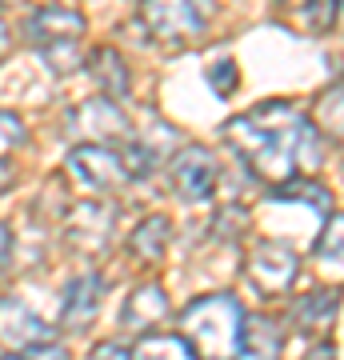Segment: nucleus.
<instances>
[{
	"mask_svg": "<svg viewBox=\"0 0 344 360\" xmlns=\"http://www.w3.org/2000/svg\"><path fill=\"white\" fill-rule=\"evenodd\" d=\"M168 240H172V220L165 212H153V217H144L132 236H128V257L141 260V264H160L168 252Z\"/></svg>",
	"mask_w": 344,
	"mask_h": 360,
	"instance_id": "14",
	"label": "nucleus"
},
{
	"mask_svg": "<svg viewBox=\"0 0 344 360\" xmlns=\"http://www.w3.org/2000/svg\"><path fill=\"white\" fill-rule=\"evenodd\" d=\"M244 232H248V212L241 205L220 208L217 220H212V240H220V245H236Z\"/></svg>",
	"mask_w": 344,
	"mask_h": 360,
	"instance_id": "22",
	"label": "nucleus"
},
{
	"mask_svg": "<svg viewBox=\"0 0 344 360\" xmlns=\"http://www.w3.org/2000/svg\"><path fill=\"white\" fill-rule=\"evenodd\" d=\"M244 272L265 296H281L300 276V257L284 240H256L244 257Z\"/></svg>",
	"mask_w": 344,
	"mask_h": 360,
	"instance_id": "4",
	"label": "nucleus"
},
{
	"mask_svg": "<svg viewBox=\"0 0 344 360\" xmlns=\"http://www.w3.org/2000/svg\"><path fill=\"white\" fill-rule=\"evenodd\" d=\"M236 80H241V72L232 65V56H220L217 65H208V84H212L217 96H232L236 92Z\"/></svg>",
	"mask_w": 344,
	"mask_h": 360,
	"instance_id": "25",
	"label": "nucleus"
},
{
	"mask_svg": "<svg viewBox=\"0 0 344 360\" xmlns=\"http://www.w3.org/2000/svg\"><path fill=\"white\" fill-rule=\"evenodd\" d=\"M44 340H56L52 324L40 321L25 300L4 296V300H0V348H4V352H25V348L44 345Z\"/></svg>",
	"mask_w": 344,
	"mask_h": 360,
	"instance_id": "10",
	"label": "nucleus"
},
{
	"mask_svg": "<svg viewBox=\"0 0 344 360\" xmlns=\"http://www.w3.org/2000/svg\"><path fill=\"white\" fill-rule=\"evenodd\" d=\"M340 101H344L340 84H332L329 92H320L317 112H312V120H317V129L324 132V136H329L332 144H340Z\"/></svg>",
	"mask_w": 344,
	"mask_h": 360,
	"instance_id": "21",
	"label": "nucleus"
},
{
	"mask_svg": "<svg viewBox=\"0 0 344 360\" xmlns=\"http://www.w3.org/2000/svg\"><path fill=\"white\" fill-rule=\"evenodd\" d=\"M281 348H284V336L272 316H244L236 360H281Z\"/></svg>",
	"mask_w": 344,
	"mask_h": 360,
	"instance_id": "16",
	"label": "nucleus"
},
{
	"mask_svg": "<svg viewBox=\"0 0 344 360\" xmlns=\"http://www.w3.org/2000/svg\"><path fill=\"white\" fill-rule=\"evenodd\" d=\"M212 16H217L212 0H144L141 13H136V25L153 44L168 52H184L196 40L208 37Z\"/></svg>",
	"mask_w": 344,
	"mask_h": 360,
	"instance_id": "3",
	"label": "nucleus"
},
{
	"mask_svg": "<svg viewBox=\"0 0 344 360\" xmlns=\"http://www.w3.org/2000/svg\"><path fill=\"white\" fill-rule=\"evenodd\" d=\"M104 292H108V284L96 272L72 276V281L64 284V296H60V328L64 333H89L92 321L101 316Z\"/></svg>",
	"mask_w": 344,
	"mask_h": 360,
	"instance_id": "9",
	"label": "nucleus"
},
{
	"mask_svg": "<svg viewBox=\"0 0 344 360\" xmlns=\"http://www.w3.org/2000/svg\"><path fill=\"white\" fill-rule=\"evenodd\" d=\"M0 360H68V348L56 345V340H44V345H32L25 352H8V356Z\"/></svg>",
	"mask_w": 344,
	"mask_h": 360,
	"instance_id": "26",
	"label": "nucleus"
},
{
	"mask_svg": "<svg viewBox=\"0 0 344 360\" xmlns=\"http://www.w3.org/2000/svg\"><path fill=\"white\" fill-rule=\"evenodd\" d=\"M128 360H196V356H192V348L180 336L148 333L136 340V348H128Z\"/></svg>",
	"mask_w": 344,
	"mask_h": 360,
	"instance_id": "18",
	"label": "nucleus"
},
{
	"mask_svg": "<svg viewBox=\"0 0 344 360\" xmlns=\"http://www.w3.org/2000/svg\"><path fill=\"white\" fill-rule=\"evenodd\" d=\"M220 136L232 144V153L248 165L256 180L281 188L296 176V168L305 160L308 124L288 101H268L256 104L253 112L232 116L220 129Z\"/></svg>",
	"mask_w": 344,
	"mask_h": 360,
	"instance_id": "1",
	"label": "nucleus"
},
{
	"mask_svg": "<svg viewBox=\"0 0 344 360\" xmlns=\"http://www.w3.org/2000/svg\"><path fill=\"white\" fill-rule=\"evenodd\" d=\"M84 37V16L64 4H44L28 16V40L32 44H56V40H80Z\"/></svg>",
	"mask_w": 344,
	"mask_h": 360,
	"instance_id": "11",
	"label": "nucleus"
},
{
	"mask_svg": "<svg viewBox=\"0 0 344 360\" xmlns=\"http://www.w3.org/2000/svg\"><path fill=\"white\" fill-rule=\"evenodd\" d=\"M288 8V20L305 32H329L336 25V13H340V0H284Z\"/></svg>",
	"mask_w": 344,
	"mask_h": 360,
	"instance_id": "17",
	"label": "nucleus"
},
{
	"mask_svg": "<svg viewBox=\"0 0 344 360\" xmlns=\"http://www.w3.org/2000/svg\"><path fill=\"white\" fill-rule=\"evenodd\" d=\"M13 248H16V232H13V224L0 220V284L13 272Z\"/></svg>",
	"mask_w": 344,
	"mask_h": 360,
	"instance_id": "27",
	"label": "nucleus"
},
{
	"mask_svg": "<svg viewBox=\"0 0 344 360\" xmlns=\"http://www.w3.org/2000/svg\"><path fill=\"white\" fill-rule=\"evenodd\" d=\"M37 56L44 65L56 72V77H68V72H77L84 65V56H80V40H56V44H40Z\"/></svg>",
	"mask_w": 344,
	"mask_h": 360,
	"instance_id": "20",
	"label": "nucleus"
},
{
	"mask_svg": "<svg viewBox=\"0 0 344 360\" xmlns=\"http://www.w3.org/2000/svg\"><path fill=\"white\" fill-rule=\"evenodd\" d=\"M336 312H340V292L336 288H317V292H305L293 304V324L308 336H324L336 324Z\"/></svg>",
	"mask_w": 344,
	"mask_h": 360,
	"instance_id": "12",
	"label": "nucleus"
},
{
	"mask_svg": "<svg viewBox=\"0 0 344 360\" xmlns=\"http://www.w3.org/2000/svg\"><path fill=\"white\" fill-rule=\"evenodd\" d=\"M308 360H336V348H332V345H317L312 352H308Z\"/></svg>",
	"mask_w": 344,
	"mask_h": 360,
	"instance_id": "30",
	"label": "nucleus"
},
{
	"mask_svg": "<svg viewBox=\"0 0 344 360\" xmlns=\"http://www.w3.org/2000/svg\"><path fill=\"white\" fill-rule=\"evenodd\" d=\"M272 200H300V205H312V208H317V217L336 212V208H332V193L320 184V180H288V184L276 188Z\"/></svg>",
	"mask_w": 344,
	"mask_h": 360,
	"instance_id": "19",
	"label": "nucleus"
},
{
	"mask_svg": "<svg viewBox=\"0 0 344 360\" xmlns=\"http://www.w3.org/2000/svg\"><path fill=\"white\" fill-rule=\"evenodd\" d=\"M13 188V168H8V160H0V193H8Z\"/></svg>",
	"mask_w": 344,
	"mask_h": 360,
	"instance_id": "31",
	"label": "nucleus"
},
{
	"mask_svg": "<svg viewBox=\"0 0 344 360\" xmlns=\"http://www.w3.org/2000/svg\"><path fill=\"white\" fill-rule=\"evenodd\" d=\"M64 165H68V172H72L84 188H92V193H116V188L132 184L120 148H108V144H77Z\"/></svg>",
	"mask_w": 344,
	"mask_h": 360,
	"instance_id": "6",
	"label": "nucleus"
},
{
	"mask_svg": "<svg viewBox=\"0 0 344 360\" xmlns=\"http://www.w3.org/2000/svg\"><path fill=\"white\" fill-rule=\"evenodd\" d=\"M8 49H13V32H8V25L0 20V65H4V56H8Z\"/></svg>",
	"mask_w": 344,
	"mask_h": 360,
	"instance_id": "29",
	"label": "nucleus"
},
{
	"mask_svg": "<svg viewBox=\"0 0 344 360\" xmlns=\"http://www.w3.org/2000/svg\"><path fill=\"white\" fill-rule=\"evenodd\" d=\"M329 224H324V232H320V240H317V257L329 264L332 260V269H340V236H344V217L340 212H329Z\"/></svg>",
	"mask_w": 344,
	"mask_h": 360,
	"instance_id": "23",
	"label": "nucleus"
},
{
	"mask_svg": "<svg viewBox=\"0 0 344 360\" xmlns=\"http://www.w3.org/2000/svg\"><path fill=\"white\" fill-rule=\"evenodd\" d=\"M89 72L92 80L101 84V96H108V101H125L128 92H132V77H128V65L125 56L116 49H92L89 52Z\"/></svg>",
	"mask_w": 344,
	"mask_h": 360,
	"instance_id": "15",
	"label": "nucleus"
},
{
	"mask_svg": "<svg viewBox=\"0 0 344 360\" xmlns=\"http://www.w3.org/2000/svg\"><path fill=\"white\" fill-rule=\"evenodd\" d=\"M89 360H128V348L116 345V340H104V345H96L89 352Z\"/></svg>",
	"mask_w": 344,
	"mask_h": 360,
	"instance_id": "28",
	"label": "nucleus"
},
{
	"mask_svg": "<svg viewBox=\"0 0 344 360\" xmlns=\"http://www.w3.org/2000/svg\"><path fill=\"white\" fill-rule=\"evenodd\" d=\"M64 236H68V248H77L84 257H101L108 240H113L116 229V208L108 200H77V205L64 208Z\"/></svg>",
	"mask_w": 344,
	"mask_h": 360,
	"instance_id": "5",
	"label": "nucleus"
},
{
	"mask_svg": "<svg viewBox=\"0 0 344 360\" xmlns=\"http://www.w3.org/2000/svg\"><path fill=\"white\" fill-rule=\"evenodd\" d=\"M180 333L196 360H236L244 309L232 292H208L180 312Z\"/></svg>",
	"mask_w": 344,
	"mask_h": 360,
	"instance_id": "2",
	"label": "nucleus"
},
{
	"mask_svg": "<svg viewBox=\"0 0 344 360\" xmlns=\"http://www.w3.org/2000/svg\"><path fill=\"white\" fill-rule=\"evenodd\" d=\"M28 144V129H25V120L16 112H4L0 108V160L8 153H16V148H25Z\"/></svg>",
	"mask_w": 344,
	"mask_h": 360,
	"instance_id": "24",
	"label": "nucleus"
},
{
	"mask_svg": "<svg viewBox=\"0 0 344 360\" xmlns=\"http://www.w3.org/2000/svg\"><path fill=\"white\" fill-rule=\"evenodd\" d=\"M165 316H168V292L160 284H141V288L125 300L120 324H125L128 333H148V328L160 324Z\"/></svg>",
	"mask_w": 344,
	"mask_h": 360,
	"instance_id": "13",
	"label": "nucleus"
},
{
	"mask_svg": "<svg viewBox=\"0 0 344 360\" xmlns=\"http://www.w3.org/2000/svg\"><path fill=\"white\" fill-rule=\"evenodd\" d=\"M217 180H220V165L217 156L200 148V144H189V148H180L172 156V165H168V188L180 196V200H208V196L217 193Z\"/></svg>",
	"mask_w": 344,
	"mask_h": 360,
	"instance_id": "7",
	"label": "nucleus"
},
{
	"mask_svg": "<svg viewBox=\"0 0 344 360\" xmlns=\"http://www.w3.org/2000/svg\"><path fill=\"white\" fill-rule=\"evenodd\" d=\"M68 132H72L80 144H113V141H128V136H132V124H128V116L116 108V101L92 96V101H80L77 108L68 112Z\"/></svg>",
	"mask_w": 344,
	"mask_h": 360,
	"instance_id": "8",
	"label": "nucleus"
}]
</instances>
